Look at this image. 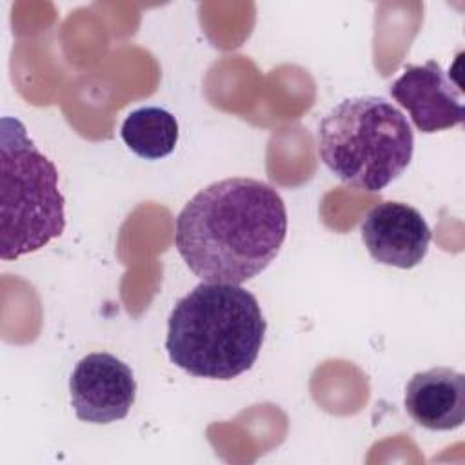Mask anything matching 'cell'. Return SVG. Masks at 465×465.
Instances as JSON below:
<instances>
[{"instance_id":"6da1fadb","label":"cell","mask_w":465,"mask_h":465,"mask_svg":"<svg viewBox=\"0 0 465 465\" xmlns=\"http://www.w3.org/2000/svg\"><path fill=\"white\" fill-rule=\"evenodd\" d=\"M287 236L283 198L269 183L234 176L200 189L180 211L174 245L202 282L240 285L269 267Z\"/></svg>"},{"instance_id":"7a4b0ae2","label":"cell","mask_w":465,"mask_h":465,"mask_svg":"<svg viewBox=\"0 0 465 465\" xmlns=\"http://www.w3.org/2000/svg\"><path fill=\"white\" fill-rule=\"evenodd\" d=\"M265 331L252 292L234 283L202 282L174 303L165 351L187 374L227 381L254 365Z\"/></svg>"},{"instance_id":"3957f363","label":"cell","mask_w":465,"mask_h":465,"mask_svg":"<svg viewBox=\"0 0 465 465\" xmlns=\"http://www.w3.org/2000/svg\"><path fill=\"white\" fill-rule=\"evenodd\" d=\"M414 133L405 114L381 96H352L318 127V154L343 183L378 193L411 163Z\"/></svg>"},{"instance_id":"277c9868","label":"cell","mask_w":465,"mask_h":465,"mask_svg":"<svg viewBox=\"0 0 465 465\" xmlns=\"http://www.w3.org/2000/svg\"><path fill=\"white\" fill-rule=\"evenodd\" d=\"M0 258L35 252L65 229V200L54 163L15 116L0 122Z\"/></svg>"},{"instance_id":"5b68a950","label":"cell","mask_w":465,"mask_h":465,"mask_svg":"<svg viewBox=\"0 0 465 465\" xmlns=\"http://www.w3.org/2000/svg\"><path fill=\"white\" fill-rule=\"evenodd\" d=\"M71 405L78 420L105 425L124 420L136 400L133 369L111 352L84 356L69 378Z\"/></svg>"},{"instance_id":"8992f818","label":"cell","mask_w":465,"mask_h":465,"mask_svg":"<svg viewBox=\"0 0 465 465\" xmlns=\"http://www.w3.org/2000/svg\"><path fill=\"white\" fill-rule=\"evenodd\" d=\"M389 93L409 113L420 133L445 131L460 125L465 118L461 89L450 82V74L436 60L405 65Z\"/></svg>"},{"instance_id":"52a82bcc","label":"cell","mask_w":465,"mask_h":465,"mask_svg":"<svg viewBox=\"0 0 465 465\" xmlns=\"http://www.w3.org/2000/svg\"><path fill=\"white\" fill-rule=\"evenodd\" d=\"M360 232L372 260L398 269L421 263L432 238L421 213L403 202H380L371 207Z\"/></svg>"},{"instance_id":"ba28073f","label":"cell","mask_w":465,"mask_h":465,"mask_svg":"<svg viewBox=\"0 0 465 465\" xmlns=\"http://www.w3.org/2000/svg\"><path fill=\"white\" fill-rule=\"evenodd\" d=\"M405 411L427 430H454L465 421V376L450 367L416 372L405 387Z\"/></svg>"},{"instance_id":"9c48e42d","label":"cell","mask_w":465,"mask_h":465,"mask_svg":"<svg viewBox=\"0 0 465 465\" xmlns=\"http://www.w3.org/2000/svg\"><path fill=\"white\" fill-rule=\"evenodd\" d=\"M120 134L125 145L140 158L160 160L176 147L178 122L169 111L145 105L127 114Z\"/></svg>"}]
</instances>
